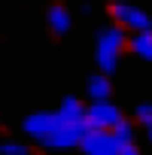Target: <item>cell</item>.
Instances as JSON below:
<instances>
[{"instance_id": "6da1fadb", "label": "cell", "mask_w": 152, "mask_h": 155, "mask_svg": "<svg viewBox=\"0 0 152 155\" xmlns=\"http://www.w3.org/2000/svg\"><path fill=\"white\" fill-rule=\"evenodd\" d=\"M125 49H128V34H125L122 28H116V25L104 28V31L97 34V46H94V58H97L101 73L110 76V73L119 67V58H122Z\"/></svg>"}, {"instance_id": "4fadbf2b", "label": "cell", "mask_w": 152, "mask_h": 155, "mask_svg": "<svg viewBox=\"0 0 152 155\" xmlns=\"http://www.w3.org/2000/svg\"><path fill=\"white\" fill-rule=\"evenodd\" d=\"M0 155H31V149H28L25 143L9 140V143H0Z\"/></svg>"}, {"instance_id": "30bf717a", "label": "cell", "mask_w": 152, "mask_h": 155, "mask_svg": "<svg viewBox=\"0 0 152 155\" xmlns=\"http://www.w3.org/2000/svg\"><path fill=\"white\" fill-rule=\"evenodd\" d=\"M88 97L91 101H110V94H113V82H110V76L107 73H94L91 79H88Z\"/></svg>"}, {"instance_id": "5b68a950", "label": "cell", "mask_w": 152, "mask_h": 155, "mask_svg": "<svg viewBox=\"0 0 152 155\" xmlns=\"http://www.w3.org/2000/svg\"><path fill=\"white\" fill-rule=\"evenodd\" d=\"M79 149L85 155H119V140L113 137V131H97L88 128L79 140Z\"/></svg>"}, {"instance_id": "52a82bcc", "label": "cell", "mask_w": 152, "mask_h": 155, "mask_svg": "<svg viewBox=\"0 0 152 155\" xmlns=\"http://www.w3.org/2000/svg\"><path fill=\"white\" fill-rule=\"evenodd\" d=\"M46 25H49V31H52L55 37H64V34L73 28V15H70V9H67L64 3H55V6H49V12H46Z\"/></svg>"}, {"instance_id": "5bb4252c", "label": "cell", "mask_w": 152, "mask_h": 155, "mask_svg": "<svg viewBox=\"0 0 152 155\" xmlns=\"http://www.w3.org/2000/svg\"><path fill=\"white\" fill-rule=\"evenodd\" d=\"M119 155H140V149H137V143H122Z\"/></svg>"}, {"instance_id": "8fae6325", "label": "cell", "mask_w": 152, "mask_h": 155, "mask_svg": "<svg viewBox=\"0 0 152 155\" xmlns=\"http://www.w3.org/2000/svg\"><path fill=\"white\" fill-rule=\"evenodd\" d=\"M113 137L119 140V146H122V143H134V125H131L128 119H122V122L113 128Z\"/></svg>"}, {"instance_id": "9a60e30c", "label": "cell", "mask_w": 152, "mask_h": 155, "mask_svg": "<svg viewBox=\"0 0 152 155\" xmlns=\"http://www.w3.org/2000/svg\"><path fill=\"white\" fill-rule=\"evenodd\" d=\"M146 131H149V140H152V128H146Z\"/></svg>"}, {"instance_id": "9c48e42d", "label": "cell", "mask_w": 152, "mask_h": 155, "mask_svg": "<svg viewBox=\"0 0 152 155\" xmlns=\"http://www.w3.org/2000/svg\"><path fill=\"white\" fill-rule=\"evenodd\" d=\"M128 49L143 58V61H152V31H140V34H131L128 37Z\"/></svg>"}, {"instance_id": "7c38bea8", "label": "cell", "mask_w": 152, "mask_h": 155, "mask_svg": "<svg viewBox=\"0 0 152 155\" xmlns=\"http://www.w3.org/2000/svg\"><path fill=\"white\" fill-rule=\"evenodd\" d=\"M134 119H137L143 128H152V104H137V110H134Z\"/></svg>"}, {"instance_id": "7a4b0ae2", "label": "cell", "mask_w": 152, "mask_h": 155, "mask_svg": "<svg viewBox=\"0 0 152 155\" xmlns=\"http://www.w3.org/2000/svg\"><path fill=\"white\" fill-rule=\"evenodd\" d=\"M110 15H113L116 28H122V31H128V34L152 31V18H149L140 6L128 3V0H119V3H113V6H110Z\"/></svg>"}, {"instance_id": "3957f363", "label": "cell", "mask_w": 152, "mask_h": 155, "mask_svg": "<svg viewBox=\"0 0 152 155\" xmlns=\"http://www.w3.org/2000/svg\"><path fill=\"white\" fill-rule=\"evenodd\" d=\"M85 131H88L85 119L76 122V125H58V128H52L49 134H43L37 143H40L43 149H73V146H79V140H82Z\"/></svg>"}, {"instance_id": "ba28073f", "label": "cell", "mask_w": 152, "mask_h": 155, "mask_svg": "<svg viewBox=\"0 0 152 155\" xmlns=\"http://www.w3.org/2000/svg\"><path fill=\"white\" fill-rule=\"evenodd\" d=\"M82 116H85V107L76 101V97H64L61 107L55 110L58 125H76V122H82Z\"/></svg>"}, {"instance_id": "8992f818", "label": "cell", "mask_w": 152, "mask_h": 155, "mask_svg": "<svg viewBox=\"0 0 152 155\" xmlns=\"http://www.w3.org/2000/svg\"><path fill=\"white\" fill-rule=\"evenodd\" d=\"M25 134L28 137H34V140H40L43 134H49L52 128H58V119H55V110H40V113H31L28 119H25Z\"/></svg>"}, {"instance_id": "277c9868", "label": "cell", "mask_w": 152, "mask_h": 155, "mask_svg": "<svg viewBox=\"0 0 152 155\" xmlns=\"http://www.w3.org/2000/svg\"><path fill=\"white\" fill-rule=\"evenodd\" d=\"M85 125L88 128H97V131H113L125 116H122V110L113 104V101H91L88 107H85Z\"/></svg>"}]
</instances>
